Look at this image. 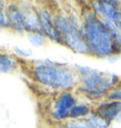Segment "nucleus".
I'll return each mask as SVG.
<instances>
[{
	"mask_svg": "<svg viewBox=\"0 0 121 128\" xmlns=\"http://www.w3.org/2000/svg\"><path fill=\"white\" fill-rule=\"evenodd\" d=\"M33 79L41 85L53 90L68 92L80 82L76 78V72L65 64H58L50 61H43L33 64L30 67Z\"/></svg>",
	"mask_w": 121,
	"mask_h": 128,
	"instance_id": "nucleus-2",
	"label": "nucleus"
},
{
	"mask_svg": "<svg viewBox=\"0 0 121 128\" xmlns=\"http://www.w3.org/2000/svg\"><path fill=\"white\" fill-rule=\"evenodd\" d=\"M107 98L109 100L113 101H119L121 102V86L116 85L113 90H111L109 93L107 94Z\"/></svg>",
	"mask_w": 121,
	"mask_h": 128,
	"instance_id": "nucleus-14",
	"label": "nucleus"
},
{
	"mask_svg": "<svg viewBox=\"0 0 121 128\" xmlns=\"http://www.w3.org/2000/svg\"><path fill=\"white\" fill-rule=\"evenodd\" d=\"M63 128H98L90 118L68 120L63 124Z\"/></svg>",
	"mask_w": 121,
	"mask_h": 128,
	"instance_id": "nucleus-10",
	"label": "nucleus"
},
{
	"mask_svg": "<svg viewBox=\"0 0 121 128\" xmlns=\"http://www.w3.org/2000/svg\"><path fill=\"white\" fill-rule=\"evenodd\" d=\"M0 28H9L7 16H6V10L2 2H0Z\"/></svg>",
	"mask_w": 121,
	"mask_h": 128,
	"instance_id": "nucleus-15",
	"label": "nucleus"
},
{
	"mask_svg": "<svg viewBox=\"0 0 121 128\" xmlns=\"http://www.w3.org/2000/svg\"><path fill=\"white\" fill-rule=\"evenodd\" d=\"M6 16L8 26L18 31H23L24 28V15L22 8L15 4H11L6 8Z\"/></svg>",
	"mask_w": 121,
	"mask_h": 128,
	"instance_id": "nucleus-9",
	"label": "nucleus"
},
{
	"mask_svg": "<svg viewBox=\"0 0 121 128\" xmlns=\"http://www.w3.org/2000/svg\"><path fill=\"white\" fill-rule=\"evenodd\" d=\"M15 49H16V52L22 56H28L29 55H31V52H30V51H27V50L19 49V48H15Z\"/></svg>",
	"mask_w": 121,
	"mask_h": 128,
	"instance_id": "nucleus-16",
	"label": "nucleus"
},
{
	"mask_svg": "<svg viewBox=\"0 0 121 128\" xmlns=\"http://www.w3.org/2000/svg\"><path fill=\"white\" fill-rule=\"evenodd\" d=\"M82 32L89 52L92 56L104 58L121 51L112 29L97 15L93 8L89 10L84 14Z\"/></svg>",
	"mask_w": 121,
	"mask_h": 128,
	"instance_id": "nucleus-1",
	"label": "nucleus"
},
{
	"mask_svg": "<svg viewBox=\"0 0 121 128\" xmlns=\"http://www.w3.org/2000/svg\"><path fill=\"white\" fill-rule=\"evenodd\" d=\"M121 113V102L119 101H112L105 102L100 104L96 109L91 112L94 116L98 118L108 126L112 122V120H115L117 116Z\"/></svg>",
	"mask_w": 121,
	"mask_h": 128,
	"instance_id": "nucleus-6",
	"label": "nucleus"
},
{
	"mask_svg": "<svg viewBox=\"0 0 121 128\" xmlns=\"http://www.w3.org/2000/svg\"><path fill=\"white\" fill-rule=\"evenodd\" d=\"M24 15V28L30 33H42L40 28L39 12L32 7L22 8ZM43 34V33H42Z\"/></svg>",
	"mask_w": 121,
	"mask_h": 128,
	"instance_id": "nucleus-8",
	"label": "nucleus"
},
{
	"mask_svg": "<svg viewBox=\"0 0 121 128\" xmlns=\"http://www.w3.org/2000/svg\"><path fill=\"white\" fill-rule=\"evenodd\" d=\"M39 15H40V28L42 33L45 36L49 37L52 40H55L56 42H60V44L63 42L60 33L58 32L54 26L53 17L48 12V10L46 8L40 10Z\"/></svg>",
	"mask_w": 121,
	"mask_h": 128,
	"instance_id": "nucleus-7",
	"label": "nucleus"
},
{
	"mask_svg": "<svg viewBox=\"0 0 121 128\" xmlns=\"http://www.w3.org/2000/svg\"><path fill=\"white\" fill-rule=\"evenodd\" d=\"M28 37L30 42L35 46H39L44 42V35L42 33H29Z\"/></svg>",
	"mask_w": 121,
	"mask_h": 128,
	"instance_id": "nucleus-13",
	"label": "nucleus"
},
{
	"mask_svg": "<svg viewBox=\"0 0 121 128\" xmlns=\"http://www.w3.org/2000/svg\"><path fill=\"white\" fill-rule=\"evenodd\" d=\"M18 67L16 60L4 53H0V72H11Z\"/></svg>",
	"mask_w": 121,
	"mask_h": 128,
	"instance_id": "nucleus-11",
	"label": "nucleus"
},
{
	"mask_svg": "<svg viewBox=\"0 0 121 128\" xmlns=\"http://www.w3.org/2000/svg\"><path fill=\"white\" fill-rule=\"evenodd\" d=\"M91 109L90 106L87 104H81L74 106L71 110L69 112V119L71 120H76V119H81V118H84L85 116L89 115L91 113Z\"/></svg>",
	"mask_w": 121,
	"mask_h": 128,
	"instance_id": "nucleus-12",
	"label": "nucleus"
},
{
	"mask_svg": "<svg viewBox=\"0 0 121 128\" xmlns=\"http://www.w3.org/2000/svg\"><path fill=\"white\" fill-rule=\"evenodd\" d=\"M76 99L69 92H62L57 96L52 108L51 117L56 120H65L69 119V112L76 106Z\"/></svg>",
	"mask_w": 121,
	"mask_h": 128,
	"instance_id": "nucleus-5",
	"label": "nucleus"
},
{
	"mask_svg": "<svg viewBox=\"0 0 121 128\" xmlns=\"http://www.w3.org/2000/svg\"><path fill=\"white\" fill-rule=\"evenodd\" d=\"M53 23L60 33L63 44L74 52L91 55L85 42L82 26H80L77 18L72 15L55 14L53 16Z\"/></svg>",
	"mask_w": 121,
	"mask_h": 128,
	"instance_id": "nucleus-3",
	"label": "nucleus"
},
{
	"mask_svg": "<svg viewBox=\"0 0 121 128\" xmlns=\"http://www.w3.org/2000/svg\"><path fill=\"white\" fill-rule=\"evenodd\" d=\"M80 88L79 90L90 97L98 98L108 94L118 83V77L112 74H103L88 68L80 67Z\"/></svg>",
	"mask_w": 121,
	"mask_h": 128,
	"instance_id": "nucleus-4",
	"label": "nucleus"
}]
</instances>
